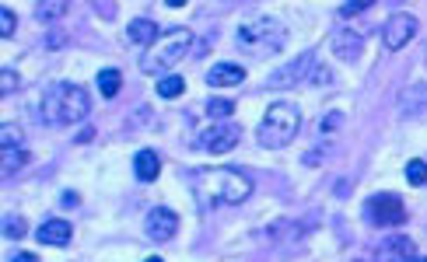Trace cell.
<instances>
[{
  "label": "cell",
  "instance_id": "6da1fadb",
  "mask_svg": "<svg viewBox=\"0 0 427 262\" xmlns=\"http://www.w3.org/2000/svg\"><path fill=\"white\" fill-rule=\"evenodd\" d=\"M39 112L50 126H77L88 119L91 112V98L81 84H70V81H60V84H50L43 102H39Z\"/></svg>",
  "mask_w": 427,
  "mask_h": 262
},
{
  "label": "cell",
  "instance_id": "7a4b0ae2",
  "mask_svg": "<svg viewBox=\"0 0 427 262\" xmlns=\"http://www.w3.org/2000/svg\"><path fill=\"white\" fill-rule=\"evenodd\" d=\"M301 130V112L294 102H274L263 119H260V130H256V144L263 151H284Z\"/></svg>",
  "mask_w": 427,
  "mask_h": 262
},
{
  "label": "cell",
  "instance_id": "3957f363",
  "mask_svg": "<svg viewBox=\"0 0 427 262\" xmlns=\"http://www.w3.org/2000/svg\"><path fill=\"white\" fill-rule=\"evenodd\" d=\"M200 192L218 206H235L253 196V178H246L235 168H207L200 175Z\"/></svg>",
  "mask_w": 427,
  "mask_h": 262
},
{
  "label": "cell",
  "instance_id": "277c9868",
  "mask_svg": "<svg viewBox=\"0 0 427 262\" xmlns=\"http://www.w3.org/2000/svg\"><path fill=\"white\" fill-rule=\"evenodd\" d=\"M235 43H239V49L249 53V56H274V53L284 49L287 29H284L277 18H267V15H263V18H253V22L239 25Z\"/></svg>",
  "mask_w": 427,
  "mask_h": 262
},
{
  "label": "cell",
  "instance_id": "5b68a950",
  "mask_svg": "<svg viewBox=\"0 0 427 262\" xmlns=\"http://www.w3.org/2000/svg\"><path fill=\"white\" fill-rule=\"evenodd\" d=\"M189 49H193V32H189V29H172V32H165V36L144 53L140 70H144V74H161V70L175 67ZM161 77H165V74H161Z\"/></svg>",
  "mask_w": 427,
  "mask_h": 262
},
{
  "label": "cell",
  "instance_id": "8992f818",
  "mask_svg": "<svg viewBox=\"0 0 427 262\" xmlns=\"http://www.w3.org/2000/svg\"><path fill=\"white\" fill-rule=\"evenodd\" d=\"M364 217H368V224H375V227H396V224H403L406 220V210H403V199L399 196H371L368 199V206H364Z\"/></svg>",
  "mask_w": 427,
  "mask_h": 262
},
{
  "label": "cell",
  "instance_id": "52a82bcc",
  "mask_svg": "<svg viewBox=\"0 0 427 262\" xmlns=\"http://www.w3.org/2000/svg\"><path fill=\"white\" fill-rule=\"evenodd\" d=\"M239 137H242V130H239V123H210L207 130H200V137H196V144L207 151V154H225V151H232L235 144H239Z\"/></svg>",
  "mask_w": 427,
  "mask_h": 262
},
{
  "label": "cell",
  "instance_id": "ba28073f",
  "mask_svg": "<svg viewBox=\"0 0 427 262\" xmlns=\"http://www.w3.org/2000/svg\"><path fill=\"white\" fill-rule=\"evenodd\" d=\"M417 18L413 15H392L385 25H382V43L385 49H403L410 39H417Z\"/></svg>",
  "mask_w": 427,
  "mask_h": 262
},
{
  "label": "cell",
  "instance_id": "9c48e42d",
  "mask_svg": "<svg viewBox=\"0 0 427 262\" xmlns=\"http://www.w3.org/2000/svg\"><path fill=\"white\" fill-rule=\"evenodd\" d=\"M144 231H147L151 241H168V238L179 231L175 210H168V206H151L147 217H144Z\"/></svg>",
  "mask_w": 427,
  "mask_h": 262
},
{
  "label": "cell",
  "instance_id": "30bf717a",
  "mask_svg": "<svg viewBox=\"0 0 427 262\" xmlns=\"http://www.w3.org/2000/svg\"><path fill=\"white\" fill-rule=\"evenodd\" d=\"M70 238H74V227L67 220H60V217L39 224V231H36V241L50 245V248H63V245H70Z\"/></svg>",
  "mask_w": 427,
  "mask_h": 262
},
{
  "label": "cell",
  "instance_id": "8fae6325",
  "mask_svg": "<svg viewBox=\"0 0 427 262\" xmlns=\"http://www.w3.org/2000/svg\"><path fill=\"white\" fill-rule=\"evenodd\" d=\"M312 67H315V53H301L287 70L274 74V77H270V84H274V88H280V84H284V88H294L298 81H305V77L312 74Z\"/></svg>",
  "mask_w": 427,
  "mask_h": 262
},
{
  "label": "cell",
  "instance_id": "7c38bea8",
  "mask_svg": "<svg viewBox=\"0 0 427 262\" xmlns=\"http://www.w3.org/2000/svg\"><path fill=\"white\" fill-rule=\"evenodd\" d=\"M413 259H417V255H413V241L403 238V234L382 241L378 252H375V262H413Z\"/></svg>",
  "mask_w": 427,
  "mask_h": 262
},
{
  "label": "cell",
  "instance_id": "4fadbf2b",
  "mask_svg": "<svg viewBox=\"0 0 427 262\" xmlns=\"http://www.w3.org/2000/svg\"><path fill=\"white\" fill-rule=\"evenodd\" d=\"M361 49H364V39H361L357 32H350V29L336 32V39H333V53H336L343 63H357V60H361Z\"/></svg>",
  "mask_w": 427,
  "mask_h": 262
},
{
  "label": "cell",
  "instance_id": "5bb4252c",
  "mask_svg": "<svg viewBox=\"0 0 427 262\" xmlns=\"http://www.w3.org/2000/svg\"><path fill=\"white\" fill-rule=\"evenodd\" d=\"M242 81H246V70L235 67V63H218V67L207 70V84L210 88H235Z\"/></svg>",
  "mask_w": 427,
  "mask_h": 262
},
{
  "label": "cell",
  "instance_id": "9a60e30c",
  "mask_svg": "<svg viewBox=\"0 0 427 262\" xmlns=\"http://www.w3.org/2000/svg\"><path fill=\"white\" fill-rule=\"evenodd\" d=\"M126 39H130L133 46L151 49V46L158 43V25H154L151 18H133V22L126 25Z\"/></svg>",
  "mask_w": 427,
  "mask_h": 262
},
{
  "label": "cell",
  "instance_id": "2e32d148",
  "mask_svg": "<svg viewBox=\"0 0 427 262\" xmlns=\"http://www.w3.org/2000/svg\"><path fill=\"white\" fill-rule=\"evenodd\" d=\"M133 171H137L140 182H154V178L161 175V157H158L154 151H137V157H133Z\"/></svg>",
  "mask_w": 427,
  "mask_h": 262
},
{
  "label": "cell",
  "instance_id": "e0dca14e",
  "mask_svg": "<svg viewBox=\"0 0 427 262\" xmlns=\"http://www.w3.org/2000/svg\"><path fill=\"white\" fill-rule=\"evenodd\" d=\"M95 84H98V95L116 98V95H119V88H123V74H119L116 67H105V70H98Z\"/></svg>",
  "mask_w": 427,
  "mask_h": 262
},
{
  "label": "cell",
  "instance_id": "ac0fdd59",
  "mask_svg": "<svg viewBox=\"0 0 427 262\" xmlns=\"http://www.w3.org/2000/svg\"><path fill=\"white\" fill-rule=\"evenodd\" d=\"M207 116H210L214 123H228V119L235 116V102H232V98H210V102H207Z\"/></svg>",
  "mask_w": 427,
  "mask_h": 262
},
{
  "label": "cell",
  "instance_id": "d6986e66",
  "mask_svg": "<svg viewBox=\"0 0 427 262\" xmlns=\"http://www.w3.org/2000/svg\"><path fill=\"white\" fill-rule=\"evenodd\" d=\"M182 91H186V81H182L179 74H165V77H158V95H161V98L175 102Z\"/></svg>",
  "mask_w": 427,
  "mask_h": 262
},
{
  "label": "cell",
  "instance_id": "ffe728a7",
  "mask_svg": "<svg viewBox=\"0 0 427 262\" xmlns=\"http://www.w3.org/2000/svg\"><path fill=\"white\" fill-rule=\"evenodd\" d=\"M29 164V147H4V175H15Z\"/></svg>",
  "mask_w": 427,
  "mask_h": 262
},
{
  "label": "cell",
  "instance_id": "44dd1931",
  "mask_svg": "<svg viewBox=\"0 0 427 262\" xmlns=\"http://www.w3.org/2000/svg\"><path fill=\"white\" fill-rule=\"evenodd\" d=\"M406 182H410L413 189L427 185V161H424V157H413V161L406 164Z\"/></svg>",
  "mask_w": 427,
  "mask_h": 262
},
{
  "label": "cell",
  "instance_id": "7402d4cb",
  "mask_svg": "<svg viewBox=\"0 0 427 262\" xmlns=\"http://www.w3.org/2000/svg\"><path fill=\"white\" fill-rule=\"evenodd\" d=\"M63 11H67L63 0H43V4L36 8V18H39V22H53V18H60Z\"/></svg>",
  "mask_w": 427,
  "mask_h": 262
},
{
  "label": "cell",
  "instance_id": "603a6c76",
  "mask_svg": "<svg viewBox=\"0 0 427 262\" xmlns=\"http://www.w3.org/2000/svg\"><path fill=\"white\" fill-rule=\"evenodd\" d=\"M25 234H29V227H25V220L18 213L4 217V238H25Z\"/></svg>",
  "mask_w": 427,
  "mask_h": 262
},
{
  "label": "cell",
  "instance_id": "cb8c5ba5",
  "mask_svg": "<svg viewBox=\"0 0 427 262\" xmlns=\"http://www.w3.org/2000/svg\"><path fill=\"white\" fill-rule=\"evenodd\" d=\"M0 140H4V147H25V133H22V126H15V123H8V126H4Z\"/></svg>",
  "mask_w": 427,
  "mask_h": 262
},
{
  "label": "cell",
  "instance_id": "d4e9b609",
  "mask_svg": "<svg viewBox=\"0 0 427 262\" xmlns=\"http://www.w3.org/2000/svg\"><path fill=\"white\" fill-rule=\"evenodd\" d=\"M15 29H18V18H15V11H11V8H0V36H4V39H11V36H15Z\"/></svg>",
  "mask_w": 427,
  "mask_h": 262
},
{
  "label": "cell",
  "instance_id": "484cf974",
  "mask_svg": "<svg viewBox=\"0 0 427 262\" xmlns=\"http://www.w3.org/2000/svg\"><path fill=\"white\" fill-rule=\"evenodd\" d=\"M336 11H340V18H354V15L368 11V0H347V4H340Z\"/></svg>",
  "mask_w": 427,
  "mask_h": 262
},
{
  "label": "cell",
  "instance_id": "4316f807",
  "mask_svg": "<svg viewBox=\"0 0 427 262\" xmlns=\"http://www.w3.org/2000/svg\"><path fill=\"white\" fill-rule=\"evenodd\" d=\"M0 88H4V95H11L18 88V74L15 70H4V77H0Z\"/></svg>",
  "mask_w": 427,
  "mask_h": 262
},
{
  "label": "cell",
  "instance_id": "83f0119b",
  "mask_svg": "<svg viewBox=\"0 0 427 262\" xmlns=\"http://www.w3.org/2000/svg\"><path fill=\"white\" fill-rule=\"evenodd\" d=\"M340 123H343V116H340V112H329V116L322 119V133H333Z\"/></svg>",
  "mask_w": 427,
  "mask_h": 262
},
{
  "label": "cell",
  "instance_id": "f1b7e54d",
  "mask_svg": "<svg viewBox=\"0 0 427 262\" xmlns=\"http://www.w3.org/2000/svg\"><path fill=\"white\" fill-rule=\"evenodd\" d=\"M11 262H39V259H36V255H32V252H18V255H15V259H11Z\"/></svg>",
  "mask_w": 427,
  "mask_h": 262
},
{
  "label": "cell",
  "instance_id": "f546056e",
  "mask_svg": "<svg viewBox=\"0 0 427 262\" xmlns=\"http://www.w3.org/2000/svg\"><path fill=\"white\" fill-rule=\"evenodd\" d=\"M50 49H57V46H63V36H50V43H46Z\"/></svg>",
  "mask_w": 427,
  "mask_h": 262
},
{
  "label": "cell",
  "instance_id": "4dcf8cb0",
  "mask_svg": "<svg viewBox=\"0 0 427 262\" xmlns=\"http://www.w3.org/2000/svg\"><path fill=\"white\" fill-rule=\"evenodd\" d=\"M144 262H165V259H158V255H147V259H144Z\"/></svg>",
  "mask_w": 427,
  "mask_h": 262
},
{
  "label": "cell",
  "instance_id": "1f68e13d",
  "mask_svg": "<svg viewBox=\"0 0 427 262\" xmlns=\"http://www.w3.org/2000/svg\"><path fill=\"white\" fill-rule=\"evenodd\" d=\"M413 262H427V259H413Z\"/></svg>",
  "mask_w": 427,
  "mask_h": 262
}]
</instances>
